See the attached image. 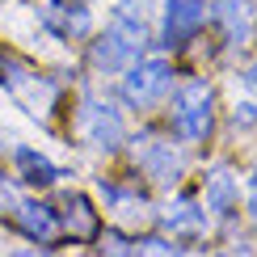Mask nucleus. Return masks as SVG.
I'll list each match as a JSON object with an SVG mask.
<instances>
[{
    "mask_svg": "<svg viewBox=\"0 0 257 257\" xmlns=\"http://www.w3.org/2000/svg\"><path fill=\"white\" fill-rule=\"evenodd\" d=\"M211 105H215V93H211L207 80H186L173 93V131L186 139V144H198L211 131Z\"/></svg>",
    "mask_w": 257,
    "mask_h": 257,
    "instance_id": "obj_1",
    "label": "nucleus"
},
{
    "mask_svg": "<svg viewBox=\"0 0 257 257\" xmlns=\"http://www.w3.org/2000/svg\"><path fill=\"white\" fill-rule=\"evenodd\" d=\"M17 169L26 173V181H34V186H51V181L59 177V169L42 152H34V148H17Z\"/></svg>",
    "mask_w": 257,
    "mask_h": 257,
    "instance_id": "obj_13",
    "label": "nucleus"
},
{
    "mask_svg": "<svg viewBox=\"0 0 257 257\" xmlns=\"http://www.w3.org/2000/svg\"><path fill=\"white\" fill-rule=\"evenodd\" d=\"M202 17H207L202 0H165V42H169V47L190 42L198 34Z\"/></svg>",
    "mask_w": 257,
    "mask_h": 257,
    "instance_id": "obj_7",
    "label": "nucleus"
},
{
    "mask_svg": "<svg viewBox=\"0 0 257 257\" xmlns=\"http://www.w3.org/2000/svg\"><path fill=\"white\" fill-rule=\"evenodd\" d=\"M135 160L152 173V181H160V186H173V181L181 177V156L173 144H165V139H135Z\"/></svg>",
    "mask_w": 257,
    "mask_h": 257,
    "instance_id": "obj_5",
    "label": "nucleus"
},
{
    "mask_svg": "<svg viewBox=\"0 0 257 257\" xmlns=\"http://www.w3.org/2000/svg\"><path fill=\"white\" fill-rule=\"evenodd\" d=\"M173 84V68L165 59H144V63H131L126 68V80H122V97L131 105H152L169 93Z\"/></svg>",
    "mask_w": 257,
    "mask_h": 257,
    "instance_id": "obj_3",
    "label": "nucleus"
},
{
    "mask_svg": "<svg viewBox=\"0 0 257 257\" xmlns=\"http://www.w3.org/2000/svg\"><path fill=\"white\" fill-rule=\"evenodd\" d=\"M110 34H118L122 42H131L135 51L148 42V26H144V17L135 13V5H118V9H114V17H110Z\"/></svg>",
    "mask_w": 257,
    "mask_h": 257,
    "instance_id": "obj_12",
    "label": "nucleus"
},
{
    "mask_svg": "<svg viewBox=\"0 0 257 257\" xmlns=\"http://www.w3.org/2000/svg\"><path fill=\"white\" fill-rule=\"evenodd\" d=\"M21 228L34 240H51L55 236V215H51V207H42V202H21Z\"/></svg>",
    "mask_w": 257,
    "mask_h": 257,
    "instance_id": "obj_14",
    "label": "nucleus"
},
{
    "mask_svg": "<svg viewBox=\"0 0 257 257\" xmlns=\"http://www.w3.org/2000/svg\"><path fill=\"white\" fill-rule=\"evenodd\" d=\"M232 122H236V126H253L257 122V105L253 101H240L236 110H232Z\"/></svg>",
    "mask_w": 257,
    "mask_h": 257,
    "instance_id": "obj_16",
    "label": "nucleus"
},
{
    "mask_svg": "<svg viewBox=\"0 0 257 257\" xmlns=\"http://www.w3.org/2000/svg\"><path fill=\"white\" fill-rule=\"evenodd\" d=\"M105 253H135V244H126V236H118V232H110V236L101 240Z\"/></svg>",
    "mask_w": 257,
    "mask_h": 257,
    "instance_id": "obj_18",
    "label": "nucleus"
},
{
    "mask_svg": "<svg viewBox=\"0 0 257 257\" xmlns=\"http://www.w3.org/2000/svg\"><path fill=\"white\" fill-rule=\"evenodd\" d=\"M68 228L76 232V236H89L93 232V211H89V202H84L80 194L68 198Z\"/></svg>",
    "mask_w": 257,
    "mask_h": 257,
    "instance_id": "obj_15",
    "label": "nucleus"
},
{
    "mask_svg": "<svg viewBox=\"0 0 257 257\" xmlns=\"http://www.w3.org/2000/svg\"><path fill=\"white\" fill-rule=\"evenodd\" d=\"M160 223L177 236H202L207 232V211L198 207L194 198H173L165 211H160Z\"/></svg>",
    "mask_w": 257,
    "mask_h": 257,
    "instance_id": "obj_8",
    "label": "nucleus"
},
{
    "mask_svg": "<svg viewBox=\"0 0 257 257\" xmlns=\"http://www.w3.org/2000/svg\"><path fill=\"white\" fill-rule=\"evenodd\" d=\"M139 51L131 47V42H122L118 34H105L101 42H93V63H97L101 72H126L135 63Z\"/></svg>",
    "mask_w": 257,
    "mask_h": 257,
    "instance_id": "obj_11",
    "label": "nucleus"
},
{
    "mask_svg": "<svg viewBox=\"0 0 257 257\" xmlns=\"http://www.w3.org/2000/svg\"><path fill=\"white\" fill-rule=\"evenodd\" d=\"M253 0H215V17L223 26V34H228V42H249L253 34Z\"/></svg>",
    "mask_w": 257,
    "mask_h": 257,
    "instance_id": "obj_10",
    "label": "nucleus"
},
{
    "mask_svg": "<svg viewBox=\"0 0 257 257\" xmlns=\"http://www.w3.org/2000/svg\"><path fill=\"white\" fill-rule=\"evenodd\" d=\"M13 207H21V198H17L13 181H5V177H0V211H13Z\"/></svg>",
    "mask_w": 257,
    "mask_h": 257,
    "instance_id": "obj_17",
    "label": "nucleus"
},
{
    "mask_svg": "<svg viewBox=\"0 0 257 257\" xmlns=\"http://www.w3.org/2000/svg\"><path fill=\"white\" fill-rule=\"evenodd\" d=\"M244 84H249V89H253V93H257V59H253V63H249V68H244Z\"/></svg>",
    "mask_w": 257,
    "mask_h": 257,
    "instance_id": "obj_21",
    "label": "nucleus"
},
{
    "mask_svg": "<svg viewBox=\"0 0 257 257\" xmlns=\"http://www.w3.org/2000/svg\"><path fill=\"white\" fill-rule=\"evenodd\" d=\"M249 211L257 215V169H253V177H249Z\"/></svg>",
    "mask_w": 257,
    "mask_h": 257,
    "instance_id": "obj_20",
    "label": "nucleus"
},
{
    "mask_svg": "<svg viewBox=\"0 0 257 257\" xmlns=\"http://www.w3.org/2000/svg\"><path fill=\"white\" fill-rule=\"evenodd\" d=\"M0 68L9 72V76H0V84H5L26 110H34V114H47L51 110V101H55V84H51V80H38L34 72L17 68L13 59H0Z\"/></svg>",
    "mask_w": 257,
    "mask_h": 257,
    "instance_id": "obj_4",
    "label": "nucleus"
},
{
    "mask_svg": "<svg viewBox=\"0 0 257 257\" xmlns=\"http://www.w3.org/2000/svg\"><path fill=\"white\" fill-rule=\"evenodd\" d=\"M38 21L47 30H55L59 38H84L93 30L89 9L72 5V0H42V5H38Z\"/></svg>",
    "mask_w": 257,
    "mask_h": 257,
    "instance_id": "obj_6",
    "label": "nucleus"
},
{
    "mask_svg": "<svg viewBox=\"0 0 257 257\" xmlns=\"http://www.w3.org/2000/svg\"><path fill=\"white\" fill-rule=\"evenodd\" d=\"M135 253H177V244H169V240H139L135 244Z\"/></svg>",
    "mask_w": 257,
    "mask_h": 257,
    "instance_id": "obj_19",
    "label": "nucleus"
},
{
    "mask_svg": "<svg viewBox=\"0 0 257 257\" xmlns=\"http://www.w3.org/2000/svg\"><path fill=\"white\" fill-rule=\"evenodd\" d=\"M202 198H207V211H215V215H228L232 207H236V198H240V181L232 169H211L207 173V186H202Z\"/></svg>",
    "mask_w": 257,
    "mask_h": 257,
    "instance_id": "obj_9",
    "label": "nucleus"
},
{
    "mask_svg": "<svg viewBox=\"0 0 257 257\" xmlns=\"http://www.w3.org/2000/svg\"><path fill=\"white\" fill-rule=\"evenodd\" d=\"M76 131H80L84 144H93V148H101V152H110V148L122 144L126 126H122V114L114 110L110 101L84 97V101H80V114H76Z\"/></svg>",
    "mask_w": 257,
    "mask_h": 257,
    "instance_id": "obj_2",
    "label": "nucleus"
}]
</instances>
